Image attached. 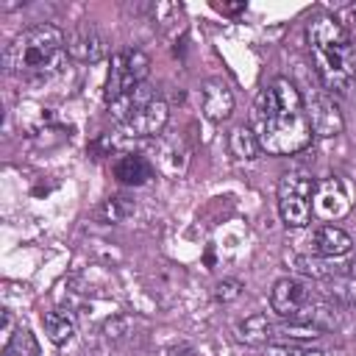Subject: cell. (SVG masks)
Listing matches in <instances>:
<instances>
[{
    "label": "cell",
    "mask_w": 356,
    "mask_h": 356,
    "mask_svg": "<svg viewBox=\"0 0 356 356\" xmlns=\"http://www.w3.org/2000/svg\"><path fill=\"white\" fill-rule=\"evenodd\" d=\"M250 131L256 134L261 153L292 156L312 145V125L300 92L289 78H273L253 100Z\"/></svg>",
    "instance_id": "1"
},
{
    "label": "cell",
    "mask_w": 356,
    "mask_h": 356,
    "mask_svg": "<svg viewBox=\"0 0 356 356\" xmlns=\"http://www.w3.org/2000/svg\"><path fill=\"white\" fill-rule=\"evenodd\" d=\"M314 70L328 92L345 95L356 81V44L334 14H317L306 25Z\"/></svg>",
    "instance_id": "2"
},
{
    "label": "cell",
    "mask_w": 356,
    "mask_h": 356,
    "mask_svg": "<svg viewBox=\"0 0 356 356\" xmlns=\"http://www.w3.org/2000/svg\"><path fill=\"white\" fill-rule=\"evenodd\" d=\"M67 36L58 25L39 22L19 31L3 53V67L14 75H44L56 70L64 58Z\"/></svg>",
    "instance_id": "3"
},
{
    "label": "cell",
    "mask_w": 356,
    "mask_h": 356,
    "mask_svg": "<svg viewBox=\"0 0 356 356\" xmlns=\"http://www.w3.org/2000/svg\"><path fill=\"white\" fill-rule=\"evenodd\" d=\"M236 337L248 345H289V342H306V339H320L323 331L314 328V325H306V323H298V320H284V323H275L273 317L267 314H253L248 320L239 323L236 328Z\"/></svg>",
    "instance_id": "4"
},
{
    "label": "cell",
    "mask_w": 356,
    "mask_h": 356,
    "mask_svg": "<svg viewBox=\"0 0 356 356\" xmlns=\"http://www.w3.org/2000/svg\"><path fill=\"white\" fill-rule=\"evenodd\" d=\"M278 214L286 228H306L312 220L314 178L306 170H289L278 181Z\"/></svg>",
    "instance_id": "5"
},
{
    "label": "cell",
    "mask_w": 356,
    "mask_h": 356,
    "mask_svg": "<svg viewBox=\"0 0 356 356\" xmlns=\"http://www.w3.org/2000/svg\"><path fill=\"white\" fill-rule=\"evenodd\" d=\"M150 72V58L142 50H122L111 56L108 64V75H106V86H103V100L106 106H111L117 97H122L125 92L136 89L139 83L147 81Z\"/></svg>",
    "instance_id": "6"
},
{
    "label": "cell",
    "mask_w": 356,
    "mask_h": 356,
    "mask_svg": "<svg viewBox=\"0 0 356 356\" xmlns=\"http://www.w3.org/2000/svg\"><path fill=\"white\" fill-rule=\"evenodd\" d=\"M353 206V186L342 175H325L314 181V195H312V214L323 222L342 220Z\"/></svg>",
    "instance_id": "7"
},
{
    "label": "cell",
    "mask_w": 356,
    "mask_h": 356,
    "mask_svg": "<svg viewBox=\"0 0 356 356\" xmlns=\"http://www.w3.org/2000/svg\"><path fill=\"white\" fill-rule=\"evenodd\" d=\"M312 300V289L309 284H303L300 278H278L273 284L270 292V306L275 314H281L284 320H298V314L303 312V306Z\"/></svg>",
    "instance_id": "8"
},
{
    "label": "cell",
    "mask_w": 356,
    "mask_h": 356,
    "mask_svg": "<svg viewBox=\"0 0 356 356\" xmlns=\"http://www.w3.org/2000/svg\"><path fill=\"white\" fill-rule=\"evenodd\" d=\"M303 106H306V117H309V125H312L314 136H337V134H342L345 122H342L339 106L334 103L331 95L314 92L309 100H303Z\"/></svg>",
    "instance_id": "9"
},
{
    "label": "cell",
    "mask_w": 356,
    "mask_h": 356,
    "mask_svg": "<svg viewBox=\"0 0 356 356\" xmlns=\"http://www.w3.org/2000/svg\"><path fill=\"white\" fill-rule=\"evenodd\" d=\"M167 117H170V108L161 97H153L147 103H142L125 122H122V131L128 136H161L164 125H167Z\"/></svg>",
    "instance_id": "10"
},
{
    "label": "cell",
    "mask_w": 356,
    "mask_h": 356,
    "mask_svg": "<svg viewBox=\"0 0 356 356\" xmlns=\"http://www.w3.org/2000/svg\"><path fill=\"white\" fill-rule=\"evenodd\" d=\"M312 256H323V259H339V256H348L353 250V239L350 234H345L342 228L337 225H317L309 239H306Z\"/></svg>",
    "instance_id": "11"
},
{
    "label": "cell",
    "mask_w": 356,
    "mask_h": 356,
    "mask_svg": "<svg viewBox=\"0 0 356 356\" xmlns=\"http://www.w3.org/2000/svg\"><path fill=\"white\" fill-rule=\"evenodd\" d=\"M200 106H203V114L211 122L228 120L231 111H234V92H231V86L222 78H209L203 83V89H200Z\"/></svg>",
    "instance_id": "12"
},
{
    "label": "cell",
    "mask_w": 356,
    "mask_h": 356,
    "mask_svg": "<svg viewBox=\"0 0 356 356\" xmlns=\"http://www.w3.org/2000/svg\"><path fill=\"white\" fill-rule=\"evenodd\" d=\"M186 164H189V147L184 145V139L181 136H159L153 167H159L170 178H178L186 172Z\"/></svg>",
    "instance_id": "13"
},
{
    "label": "cell",
    "mask_w": 356,
    "mask_h": 356,
    "mask_svg": "<svg viewBox=\"0 0 356 356\" xmlns=\"http://www.w3.org/2000/svg\"><path fill=\"white\" fill-rule=\"evenodd\" d=\"M153 172H156L153 161L142 153H122L114 161V178L125 186H142L153 178Z\"/></svg>",
    "instance_id": "14"
},
{
    "label": "cell",
    "mask_w": 356,
    "mask_h": 356,
    "mask_svg": "<svg viewBox=\"0 0 356 356\" xmlns=\"http://www.w3.org/2000/svg\"><path fill=\"white\" fill-rule=\"evenodd\" d=\"M67 50H70V56H75L78 61L95 64V61H100V58L106 56V42H103V36H100L95 28L83 25V28H78V31L67 39Z\"/></svg>",
    "instance_id": "15"
},
{
    "label": "cell",
    "mask_w": 356,
    "mask_h": 356,
    "mask_svg": "<svg viewBox=\"0 0 356 356\" xmlns=\"http://www.w3.org/2000/svg\"><path fill=\"white\" fill-rule=\"evenodd\" d=\"M153 97H159V95H156V89L145 81V83H139L136 89H131V92H125L122 97H117V100L108 106V111H111V117L122 125V122H125L142 103H147V100H153Z\"/></svg>",
    "instance_id": "16"
},
{
    "label": "cell",
    "mask_w": 356,
    "mask_h": 356,
    "mask_svg": "<svg viewBox=\"0 0 356 356\" xmlns=\"http://www.w3.org/2000/svg\"><path fill=\"white\" fill-rule=\"evenodd\" d=\"M228 147L242 161H256L261 156V145H259L256 134L250 131V125H236L231 131V136H228Z\"/></svg>",
    "instance_id": "17"
},
{
    "label": "cell",
    "mask_w": 356,
    "mask_h": 356,
    "mask_svg": "<svg viewBox=\"0 0 356 356\" xmlns=\"http://www.w3.org/2000/svg\"><path fill=\"white\" fill-rule=\"evenodd\" d=\"M42 323H44V334L53 345H64L75 334V320L67 312H47Z\"/></svg>",
    "instance_id": "18"
},
{
    "label": "cell",
    "mask_w": 356,
    "mask_h": 356,
    "mask_svg": "<svg viewBox=\"0 0 356 356\" xmlns=\"http://www.w3.org/2000/svg\"><path fill=\"white\" fill-rule=\"evenodd\" d=\"M3 353H8V356H39V345H36V339H33V334H31L28 328H19V331L6 342Z\"/></svg>",
    "instance_id": "19"
},
{
    "label": "cell",
    "mask_w": 356,
    "mask_h": 356,
    "mask_svg": "<svg viewBox=\"0 0 356 356\" xmlns=\"http://www.w3.org/2000/svg\"><path fill=\"white\" fill-rule=\"evenodd\" d=\"M100 214H103L106 222H122L125 217L134 214V200H128L125 195H114V197H108V200L103 203Z\"/></svg>",
    "instance_id": "20"
},
{
    "label": "cell",
    "mask_w": 356,
    "mask_h": 356,
    "mask_svg": "<svg viewBox=\"0 0 356 356\" xmlns=\"http://www.w3.org/2000/svg\"><path fill=\"white\" fill-rule=\"evenodd\" d=\"M264 356H325L317 348H306L300 342H289V345H267Z\"/></svg>",
    "instance_id": "21"
},
{
    "label": "cell",
    "mask_w": 356,
    "mask_h": 356,
    "mask_svg": "<svg viewBox=\"0 0 356 356\" xmlns=\"http://www.w3.org/2000/svg\"><path fill=\"white\" fill-rule=\"evenodd\" d=\"M239 295H242V281H239V278H222V281L214 284V298H217L220 303H231V300H236Z\"/></svg>",
    "instance_id": "22"
},
{
    "label": "cell",
    "mask_w": 356,
    "mask_h": 356,
    "mask_svg": "<svg viewBox=\"0 0 356 356\" xmlns=\"http://www.w3.org/2000/svg\"><path fill=\"white\" fill-rule=\"evenodd\" d=\"M167 356H197V350L189 342H178V345H170L167 348Z\"/></svg>",
    "instance_id": "23"
},
{
    "label": "cell",
    "mask_w": 356,
    "mask_h": 356,
    "mask_svg": "<svg viewBox=\"0 0 356 356\" xmlns=\"http://www.w3.org/2000/svg\"><path fill=\"white\" fill-rule=\"evenodd\" d=\"M214 8L220 14H239V11H245V3H214Z\"/></svg>",
    "instance_id": "24"
},
{
    "label": "cell",
    "mask_w": 356,
    "mask_h": 356,
    "mask_svg": "<svg viewBox=\"0 0 356 356\" xmlns=\"http://www.w3.org/2000/svg\"><path fill=\"white\" fill-rule=\"evenodd\" d=\"M11 325H14V320H11V312H3V339L8 342L14 334H11Z\"/></svg>",
    "instance_id": "25"
},
{
    "label": "cell",
    "mask_w": 356,
    "mask_h": 356,
    "mask_svg": "<svg viewBox=\"0 0 356 356\" xmlns=\"http://www.w3.org/2000/svg\"><path fill=\"white\" fill-rule=\"evenodd\" d=\"M120 328H125V320H114V323L108 320V323H106V334H108V337H114V339L120 337V334H117Z\"/></svg>",
    "instance_id": "26"
},
{
    "label": "cell",
    "mask_w": 356,
    "mask_h": 356,
    "mask_svg": "<svg viewBox=\"0 0 356 356\" xmlns=\"http://www.w3.org/2000/svg\"><path fill=\"white\" fill-rule=\"evenodd\" d=\"M353 267H356V264H353Z\"/></svg>",
    "instance_id": "27"
}]
</instances>
